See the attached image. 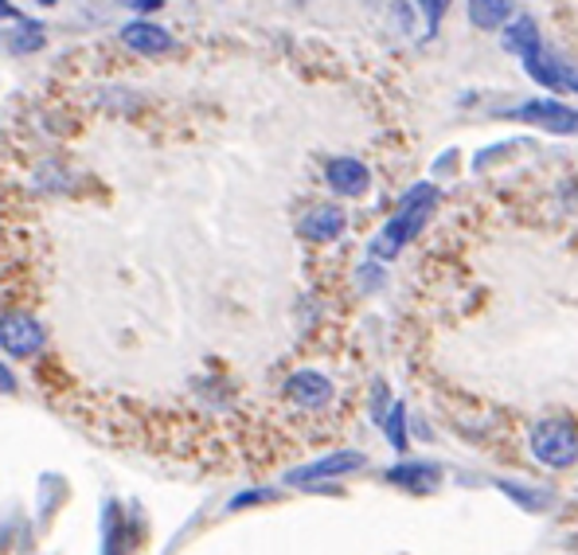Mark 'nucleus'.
<instances>
[{"instance_id": "18", "label": "nucleus", "mask_w": 578, "mask_h": 555, "mask_svg": "<svg viewBox=\"0 0 578 555\" xmlns=\"http://www.w3.org/2000/svg\"><path fill=\"white\" fill-rule=\"evenodd\" d=\"M130 16H157L164 9V0H118Z\"/></svg>"}, {"instance_id": "3", "label": "nucleus", "mask_w": 578, "mask_h": 555, "mask_svg": "<svg viewBox=\"0 0 578 555\" xmlns=\"http://www.w3.org/2000/svg\"><path fill=\"white\" fill-rule=\"evenodd\" d=\"M531 454L551 469H567L578 461V431L567 419H543L531 431Z\"/></svg>"}, {"instance_id": "8", "label": "nucleus", "mask_w": 578, "mask_h": 555, "mask_svg": "<svg viewBox=\"0 0 578 555\" xmlns=\"http://www.w3.org/2000/svg\"><path fill=\"white\" fill-rule=\"evenodd\" d=\"M285 399L294 403V407H302V411H324V407L336 399V387H332L329 375L317 372V368H297V372H290V380H285Z\"/></svg>"}, {"instance_id": "12", "label": "nucleus", "mask_w": 578, "mask_h": 555, "mask_svg": "<svg viewBox=\"0 0 578 555\" xmlns=\"http://www.w3.org/2000/svg\"><path fill=\"white\" fill-rule=\"evenodd\" d=\"M364 454H356V451H341V454H329V458H321V461H313V466H302V469H294L290 473V485H317V481H324V478H336V473H348V469H356V466H364Z\"/></svg>"}, {"instance_id": "6", "label": "nucleus", "mask_w": 578, "mask_h": 555, "mask_svg": "<svg viewBox=\"0 0 578 555\" xmlns=\"http://www.w3.org/2000/svg\"><path fill=\"white\" fill-rule=\"evenodd\" d=\"M0 348L9 356L28 360V356H36L44 348V325L24 309H12V313L0 317Z\"/></svg>"}, {"instance_id": "10", "label": "nucleus", "mask_w": 578, "mask_h": 555, "mask_svg": "<svg viewBox=\"0 0 578 555\" xmlns=\"http://www.w3.org/2000/svg\"><path fill=\"white\" fill-rule=\"evenodd\" d=\"M0 48L9 51L12 59H32L48 48V24L44 20H16L9 28H0Z\"/></svg>"}, {"instance_id": "17", "label": "nucleus", "mask_w": 578, "mask_h": 555, "mask_svg": "<svg viewBox=\"0 0 578 555\" xmlns=\"http://www.w3.org/2000/svg\"><path fill=\"white\" fill-rule=\"evenodd\" d=\"M388 439H391V446H395V451H407V407H403V403H391Z\"/></svg>"}, {"instance_id": "19", "label": "nucleus", "mask_w": 578, "mask_h": 555, "mask_svg": "<svg viewBox=\"0 0 578 555\" xmlns=\"http://www.w3.org/2000/svg\"><path fill=\"white\" fill-rule=\"evenodd\" d=\"M16 392V375H12L9 365H0V395H12Z\"/></svg>"}, {"instance_id": "22", "label": "nucleus", "mask_w": 578, "mask_h": 555, "mask_svg": "<svg viewBox=\"0 0 578 555\" xmlns=\"http://www.w3.org/2000/svg\"><path fill=\"white\" fill-rule=\"evenodd\" d=\"M294 4H309V0H294Z\"/></svg>"}, {"instance_id": "14", "label": "nucleus", "mask_w": 578, "mask_h": 555, "mask_svg": "<svg viewBox=\"0 0 578 555\" xmlns=\"http://www.w3.org/2000/svg\"><path fill=\"white\" fill-rule=\"evenodd\" d=\"M388 481H391V485L410 489V493H434L438 481H442V473H438V466H422V461H407V466L388 469Z\"/></svg>"}, {"instance_id": "16", "label": "nucleus", "mask_w": 578, "mask_h": 555, "mask_svg": "<svg viewBox=\"0 0 578 555\" xmlns=\"http://www.w3.org/2000/svg\"><path fill=\"white\" fill-rule=\"evenodd\" d=\"M388 20H391V24H395V32L410 36V32L418 28V9H415V0H391Z\"/></svg>"}, {"instance_id": "7", "label": "nucleus", "mask_w": 578, "mask_h": 555, "mask_svg": "<svg viewBox=\"0 0 578 555\" xmlns=\"http://www.w3.org/2000/svg\"><path fill=\"white\" fill-rule=\"evenodd\" d=\"M324 184H329L332 196H344V200H360L371 188V169L360 157H329L324 161Z\"/></svg>"}, {"instance_id": "15", "label": "nucleus", "mask_w": 578, "mask_h": 555, "mask_svg": "<svg viewBox=\"0 0 578 555\" xmlns=\"http://www.w3.org/2000/svg\"><path fill=\"white\" fill-rule=\"evenodd\" d=\"M418 16L427 20V39H434L438 32H442V20H446V12L454 9V0H415Z\"/></svg>"}, {"instance_id": "21", "label": "nucleus", "mask_w": 578, "mask_h": 555, "mask_svg": "<svg viewBox=\"0 0 578 555\" xmlns=\"http://www.w3.org/2000/svg\"><path fill=\"white\" fill-rule=\"evenodd\" d=\"M36 9H59V0H32Z\"/></svg>"}, {"instance_id": "20", "label": "nucleus", "mask_w": 578, "mask_h": 555, "mask_svg": "<svg viewBox=\"0 0 578 555\" xmlns=\"http://www.w3.org/2000/svg\"><path fill=\"white\" fill-rule=\"evenodd\" d=\"M16 20H24L16 4H12V0H0V24H16Z\"/></svg>"}, {"instance_id": "5", "label": "nucleus", "mask_w": 578, "mask_h": 555, "mask_svg": "<svg viewBox=\"0 0 578 555\" xmlns=\"http://www.w3.org/2000/svg\"><path fill=\"white\" fill-rule=\"evenodd\" d=\"M520 67L528 71L531 83H536L540 90H548V95H555V98L578 95V63L567 55H559V51L543 48L540 55H531L528 63H520Z\"/></svg>"}, {"instance_id": "4", "label": "nucleus", "mask_w": 578, "mask_h": 555, "mask_svg": "<svg viewBox=\"0 0 578 555\" xmlns=\"http://www.w3.org/2000/svg\"><path fill=\"white\" fill-rule=\"evenodd\" d=\"M118 44L137 59H164L176 51V36L157 16H133L118 28Z\"/></svg>"}, {"instance_id": "2", "label": "nucleus", "mask_w": 578, "mask_h": 555, "mask_svg": "<svg viewBox=\"0 0 578 555\" xmlns=\"http://www.w3.org/2000/svg\"><path fill=\"white\" fill-rule=\"evenodd\" d=\"M504 118H513V122L531 125V130H543V134H555V137H578V110L563 102V98H528V102L508 106Z\"/></svg>"}, {"instance_id": "1", "label": "nucleus", "mask_w": 578, "mask_h": 555, "mask_svg": "<svg viewBox=\"0 0 578 555\" xmlns=\"http://www.w3.org/2000/svg\"><path fill=\"white\" fill-rule=\"evenodd\" d=\"M438 208V188L434 184H415V188L398 200V208H395V215H391L388 223L380 227V235L371 239V247H368V255L371 259H380V262H388V259H395L398 250L407 247V243H415L418 235H422V227H427V220H430V211Z\"/></svg>"}, {"instance_id": "9", "label": "nucleus", "mask_w": 578, "mask_h": 555, "mask_svg": "<svg viewBox=\"0 0 578 555\" xmlns=\"http://www.w3.org/2000/svg\"><path fill=\"white\" fill-rule=\"evenodd\" d=\"M344 231H348V215H344V208H336V203H313V208L297 220V235H302L305 243H317V247L336 243Z\"/></svg>"}, {"instance_id": "13", "label": "nucleus", "mask_w": 578, "mask_h": 555, "mask_svg": "<svg viewBox=\"0 0 578 555\" xmlns=\"http://www.w3.org/2000/svg\"><path fill=\"white\" fill-rule=\"evenodd\" d=\"M465 16L477 32H501L516 16L513 0H465Z\"/></svg>"}, {"instance_id": "11", "label": "nucleus", "mask_w": 578, "mask_h": 555, "mask_svg": "<svg viewBox=\"0 0 578 555\" xmlns=\"http://www.w3.org/2000/svg\"><path fill=\"white\" fill-rule=\"evenodd\" d=\"M501 48L513 59H520V63H528V59L540 55L548 44H543V32H540V24H536V16H513L501 28Z\"/></svg>"}]
</instances>
